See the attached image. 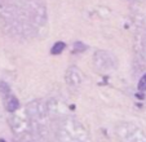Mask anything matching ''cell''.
Segmentation results:
<instances>
[{
  "mask_svg": "<svg viewBox=\"0 0 146 142\" xmlns=\"http://www.w3.org/2000/svg\"><path fill=\"white\" fill-rule=\"evenodd\" d=\"M18 100L16 97H11V98L7 101V110L8 111H16L18 109Z\"/></svg>",
  "mask_w": 146,
  "mask_h": 142,
  "instance_id": "cell-1",
  "label": "cell"
},
{
  "mask_svg": "<svg viewBox=\"0 0 146 142\" xmlns=\"http://www.w3.org/2000/svg\"><path fill=\"white\" fill-rule=\"evenodd\" d=\"M64 49H65V43L58 41V43H56L54 45H53V48L50 49V53H52V54H60Z\"/></svg>",
  "mask_w": 146,
  "mask_h": 142,
  "instance_id": "cell-2",
  "label": "cell"
},
{
  "mask_svg": "<svg viewBox=\"0 0 146 142\" xmlns=\"http://www.w3.org/2000/svg\"><path fill=\"white\" fill-rule=\"evenodd\" d=\"M138 89H140L141 92L146 90V74L143 75V76L140 79V82H138Z\"/></svg>",
  "mask_w": 146,
  "mask_h": 142,
  "instance_id": "cell-3",
  "label": "cell"
},
{
  "mask_svg": "<svg viewBox=\"0 0 146 142\" xmlns=\"http://www.w3.org/2000/svg\"><path fill=\"white\" fill-rule=\"evenodd\" d=\"M0 142H4V141H3V139H1V141H0Z\"/></svg>",
  "mask_w": 146,
  "mask_h": 142,
  "instance_id": "cell-4",
  "label": "cell"
}]
</instances>
